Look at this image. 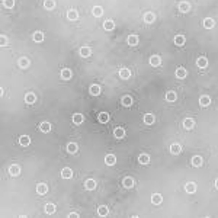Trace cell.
I'll return each instance as SVG.
<instances>
[{"label":"cell","instance_id":"6da1fadb","mask_svg":"<svg viewBox=\"0 0 218 218\" xmlns=\"http://www.w3.org/2000/svg\"><path fill=\"white\" fill-rule=\"evenodd\" d=\"M48 192V185L45 183H38L36 185V193L38 195H45Z\"/></svg>","mask_w":218,"mask_h":218},{"label":"cell","instance_id":"7a4b0ae2","mask_svg":"<svg viewBox=\"0 0 218 218\" xmlns=\"http://www.w3.org/2000/svg\"><path fill=\"white\" fill-rule=\"evenodd\" d=\"M71 176H73V170L70 167H64L61 170V178L63 179H71Z\"/></svg>","mask_w":218,"mask_h":218},{"label":"cell","instance_id":"3957f363","mask_svg":"<svg viewBox=\"0 0 218 218\" xmlns=\"http://www.w3.org/2000/svg\"><path fill=\"white\" fill-rule=\"evenodd\" d=\"M160 63H161L160 55H151V58H150V64L153 65V67H159Z\"/></svg>","mask_w":218,"mask_h":218},{"label":"cell","instance_id":"277c9868","mask_svg":"<svg viewBox=\"0 0 218 218\" xmlns=\"http://www.w3.org/2000/svg\"><path fill=\"white\" fill-rule=\"evenodd\" d=\"M19 144L24 145V147H28V145L31 144V137H29V135H22V137L19 138Z\"/></svg>","mask_w":218,"mask_h":218},{"label":"cell","instance_id":"5b68a950","mask_svg":"<svg viewBox=\"0 0 218 218\" xmlns=\"http://www.w3.org/2000/svg\"><path fill=\"white\" fill-rule=\"evenodd\" d=\"M119 77H121L122 80H128V79L131 77V71H129L128 69H121V70H119Z\"/></svg>","mask_w":218,"mask_h":218},{"label":"cell","instance_id":"8992f818","mask_svg":"<svg viewBox=\"0 0 218 218\" xmlns=\"http://www.w3.org/2000/svg\"><path fill=\"white\" fill-rule=\"evenodd\" d=\"M126 42H128V45L134 47V45H137V44H138V36L137 35H129L126 38Z\"/></svg>","mask_w":218,"mask_h":218},{"label":"cell","instance_id":"52a82bcc","mask_svg":"<svg viewBox=\"0 0 218 218\" xmlns=\"http://www.w3.org/2000/svg\"><path fill=\"white\" fill-rule=\"evenodd\" d=\"M161 201H163V198H161L160 193H154V195L151 196V202H153V205H160Z\"/></svg>","mask_w":218,"mask_h":218},{"label":"cell","instance_id":"ba28073f","mask_svg":"<svg viewBox=\"0 0 218 218\" xmlns=\"http://www.w3.org/2000/svg\"><path fill=\"white\" fill-rule=\"evenodd\" d=\"M71 76H73V73H71L70 69H63V70H61V77H63L64 80H70Z\"/></svg>","mask_w":218,"mask_h":218},{"label":"cell","instance_id":"9c48e42d","mask_svg":"<svg viewBox=\"0 0 218 218\" xmlns=\"http://www.w3.org/2000/svg\"><path fill=\"white\" fill-rule=\"evenodd\" d=\"M105 163H106L108 166H114V164L116 163V157H115L114 154H108V156L105 157Z\"/></svg>","mask_w":218,"mask_h":218},{"label":"cell","instance_id":"30bf717a","mask_svg":"<svg viewBox=\"0 0 218 218\" xmlns=\"http://www.w3.org/2000/svg\"><path fill=\"white\" fill-rule=\"evenodd\" d=\"M84 188H86L87 190H93V189L96 188V182H95L93 179H87V180L84 182Z\"/></svg>","mask_w":218,"mask_h":218},{"label":"cell","instance_id":"8fae6325","mask_svg":"<svg viewBox=\"0 0 218 218\" xmlns=\"http://www.w3.org/2000/svg\"><path fill=\"white\" fill-rule=\"evenodd\" d=\"M103 28H105L106 31H112V29L115 28V22H114L112 19H108V20H105V24H103Z\"/></svg>","mask_w":218,"mask_h":218},{"label":"cell","instance_id":"7c38bea8","mask_svg":"<svg viewBox=\"0 0 218 218\" xmlns=\"http://www.w3.org/2000/svg\"><path fill=\"white\" fill-rule=\"evenodd\" d=\"M154 115H153V114H145L144 115V122L147 124V125H153V124H154Z\"/></svg>","mask_w":218,"mask_h":218},{"label":"cell","instance_id":"4fadbf2b","mask_svg":"<svg viewBox=\"0 0 218 218\" xmlns=\"http://www.w3.org/2000/svg\"><path fill=\"white\" fill-rule=\"evenodd\" d=\"M9 173L12 174V176H19V173H20V167H19L17 164H13V166H10Z\"/></svg>","mask_w":218,"mask_h":218},{"label":"cell","instance_id":"5bb4252c","mask_svg":"<svg viewBox=\"0 0 218 218\" xmlns=\"http://www.w3.org/2000/svg\"><path fill=\"white\" fill-rule=\"evenodd\" d=\"M67 17H69L70 20H77V17H79L77 10H76V9H70V10L67 12Z\"/></svg>","mask_w":218,"mask_h":218},{"label":"cell","instance_id":"9a60e30c","mask_svg":"<svg viewBox=\"0 0 218 218\" xmlns=\"http://www.w3.org/2000/svg\"><path fill=\"white\" fill-rule=\"evenodd\" d=\"M196 64H198V67H201V69H205L207 65H208V60H207L205 57H199L198 60H196Z\"/></svg>","mask_w":218,"mask_h":218},{"label":"cell","instance_id":"2e32d148","mask_svg":"<svg viewBox=\"0 0 218 218\" xmlns=\"http://www.w3.org/2000/svg\"><path fill=\"white\" fill-rule=\"evenodd\" d=\"M114 135H115L116 138H124V137H125V129L121 128V126H118V128L114 131Z\"/></svg>","mask_w":218,"mask_h":218},{"label":"cell","instance_id":"e0dca14e","mask_svg":"<svg viewBox=\"0 0 218 218\" xmlns=\"http://www.w3.org/2000/svg\"><path fill=\"white\" fill-rule=\"evenodd\" d=\"M186 76H188V71H186L183 67H179V69L176 70V77H178V79H185Z\"/></svg>","mask_w":218,"mask_h":218},{"label":"cell","instance_id":"ac0fdd59","mask_svg":"<svg viewBox=\"0 0 218 218\" xmlns=\"http://www.w3.org/2000/svg\"><path fill=\"white\" fill-rule=\"evenodd\" d=\"M209 103H211V98H209V96L205 95V96H201V98H199V105H201V106H208Z\"/></svg>","mask_w":218,"mask_h":218},{"label":"cell","instance_id":"d6986e66","mask_svg":"<svg viewBox=\"0 0 218 218\" xmlns=\"http://www.w3.org/2000/svg\"><path fill=\"white\" fill-rule=\"evenodd\" d=\"M83 115L81 114H74L73 115V124H76V125H80V124H83Z\"/></svg>","mask_w":218,"mask_h":218},{"label":"cell","instance_id":"ffe728a7","mask_svg":"<svg viewBox=\"0 0 218 218\" xmlns=\"http://www.w3.org/2000/svg\"><path fill=\"white\" fill-rule=\"evenodd\" d=\"M185 189H186V192H188V193H195V190H196V185H195L193 182H188V183H186V186H185Z\"/></svg>","mask_w":218,"mask_h":218},{"label":"cell","instance_id":"44dd1931","mask_svg":"<svg viewBox=\"0 0 218 218\" xmlns=\"http://www.w3.org/2000/svg\"><path fill=\"white\" fill-rule=\"evenodd\" d=\"M108 214H109V209H108V207L102 205V207H99V208H98V215H99V217H106Z\"/></svg>","mask_w":218,"mask_h":218},{"label":"cell","instance_id":"7402d4cb","mask_svg":"<svg viewBox=\"0 0 218 218\" xmlns=\"http://www.w3.org/2000/svg\"><path fill=\"white\" fill-rule=\"evenodd\" d=\"M214 25H215V20H214V19H211V17H207V19L204 20V26H205L207 29L214 28Z\"/></svg>","mask_w":218,"mask_h":218},{"label":"cell","instance_id":"603a6c76","mask_svg":"<svg viewBox=\"0 0 218 218\" xmlns=\"http://www.w3.org/2000/svg\"><path fill=\"white\" fill-rule=\"evenodd\" d=\"M180 151H182V147L179 144H172L170 145V153L172 154H179Z\"/></svg>","mask_w":218,"mask_h":218},{"label":"cell","instance_id":"cb8c5ba5","mask_svg":"<svg viewBox=\"0 0 218 218\" xmlns=\"http://www.w3.org/2000/svg\"><path fill=\"white\" fill-rule=\"evenodd\" d=\"M90 54H92V50H90L89 47H81V48H80V55H81V57L86 58V57H89Z\"/></svg>","mask_w":218,"mask_h":218},{"label":"cell","instance_id":"d4e9b609","mask_svg":"<svg viewBox=\"0 0 218 218\" xmlns=\"http://www.w3.org/2000/svg\"><path fill=\"white\" fill-rule=\"evenodd\" d=\"M39 129L42 131V133H48V131L51 129V124L50 122H41V125H39Z\"/></svg>","mask_w":218,"mask_h":218},{"label":"cell","instance_id":"484cf974","mask_svg":"<svg viewBox=\"0 0 218 218\" xmlns=\"http://www.w3.org/2000/svg\"><path fill=\"white\" fill-rule=\"evenodd\" d=\"M154 19H156V16L153 15L151 12H147V13L144 15V20L147 22V24H153V22H154Z\"/></svg>","mask_w":218,"mask_h":218},{"label":"cell","instance_id":"4316f807","mask_svg":"<svg viewBox=\"0 0 218 218\" xmlns=\"http://www.w3.org/2000/svg\"><path fill=\"white\" fill-rule=\"evenodd\" d=\"M90 95H93V96L100 95V87H99L98 84H92V86H90Z\"/></svg>","mask_w":218,"mask_h":218},{"label":"cell","instance_id":"83f0119b","mask_svg":"<svg viewBox=\"0 0 218 218\" xmlns=\"http://www.w3.org/2000/svg\"><path fill=\"white\" fill-rule=\"evenodd\" d=\"M174 44H176L178 47H182L183 44H185V36H183V35H178V36H174Z\"/></svg>","mask_w":218,"mask_h":218},{"label":"cell","instance_id":"f1b7e54d","mask_svg":"<svg viewBox=\"0 0 218 218\" xmlns=\"http://www.w3.org/2000/svg\"><path fill=\"white\" fill-rule=\"evenodd\" d=\"M179 10H180L182 13H186V12H189V10H190V6H189V3H186V2H182V3L179 5Z\"/></svg>","mask_w":218,"mask_h":218},{"label":"cell","instance_id":"f546056e","mask_svg":"<svg viewBox=\"0 0 218 218\" xmlns=\"http://www.w3.org/2000/svg\"><path fill=\"white\" fill-rule=\"evenodd\" d=\"M32 38H34V41H35V42H42V41H44V34H42L41 31H36V32L34 34V36H32Z\"/></svg>","mask_w":218,"mask_h":218},{"label":"cell","instance_id":"4dcf8cb0","mask_svg":"<svg viewBox=\"0 0 218 218\" xmlns=\"http://www.w3.org/2000/svg\"><path fill=\"white\" fill-rule=\"evenodd\" d=\"M45 212L48 215H52L55 212V205L54 204H45Z\"/></svg>","mask_w":218,"mask_h":218},{"label":"cell","instance_id":"1f68e13d","mask_svg":"<svg viewBox=\"0 0 218 218\" xmlns=\"http://www.w3.org/2000/svg\"><path fill=\"white\" fill-rule=\"evenodd\" d=\"M92 13H93V16L99 17V16H102V15H103V9H102L100 6H95V7H93V10H92Z\"/></svg>","mask_w":218,"mask_h":218},{"label":"cell","instance_id":"d6a6232c","mask_svg":"<svg viewBox=\"0 0 218 218\" xmlns=\"http://www.w3.org/2000/svg\"><path fill=\"white\" fill-rule=\"evenodd\" d=\"M35 100H36V96H35L34 93H28V95L25 96V102H26V103H29V105H32Z\"/></svg>","mask_w":218,"mask_h":218},{"label":"cell","instance_id":"836d02e7","mask_svg":"<svg viewBox=\"0 0 218 218\" xmlns=\"http://www.w3.org/2000/svg\"><path fill=\"white\" fill-rule=\"evenodd\" d=\"M99 121H100L102 124H106V122L109 121V114H108V112H100V114H99Z\"/></svg>","mask_w":218,"mask_h":218},{"label":"cell","instance_id":"e575fe53","mask_svg":"<svg viewBox=\"0 0 218 218\" xmlns=\"http://www.w3.org/2000/svg\"><path fill=\"white\" fill-rule=\"evenodd\" d=\"M193 125H195V121H193L192 118H188V119H185V122H183V126H185L186 129L193 128Z\"/></svg>","mask_w":218,"mask_h":218},{"label":"cell","instance_id":"d590c367","mask_svg":"<svg viewBox=\"0 0 218 218\" xmlns=\"http://www.w3.org/2000/svg\"><path fill=\"white\" fill-rule=\"evenodd\" d=\"M138 161H140L141 164H148V163H150V157H148V154H140Z\"/></svg>","mask_w":218,"mask_h":218},{"label":"cell","instance_id":"8d00e7d4","mask_svg":"<svg viewBox=\"0 0 218 218\" xmlns=\"http://www.w3.org/2000/svg\"><path fill=\"white\" fill-rule=\"evenodd\" d=\"M192 164H193L195 167H199V166L202 164V157H201V156H195V157L192 159Z\"/></svg>","mask_w":218,"mask_h":218},{"label":"cell","instance_id":"74e56055","mask_svg":"<svg viewBox=\"0 0 218 218\" xmlns=\"http://www.w3.org/2000/svg\"><path fill=\"white\" fill-rule=\"evenodd\" d=\"M19 65H20L22 69L29 67V60H28V58H25V57H22V58L19 60Z\"/></svg>","mask_w":218,"mask_h":218},{"label":"cell","instance_id":"f35d334b","mask_svg":"<svg viewBox=\"0 0 218 218\" xmlns=\"http://www.w3.org/2000/svg\"><path fill=\"white\" fill-rule=\"evenodd\" d=\"M124 186H125V188H128V189H129V188H133V186H134V180H133V178H125V179H124Z\"/></svg>","mask_w":218,"mask_h":218},{"label":"cell","instance_id":"ab89813d","mask_svg":"<svg viewBox=\"0 0 218 218\" xmlns=\"http://www.w3.org/2000/svg\"><path fill=\"white\" fill-rule=\"evenodd\" d=\"M166 100L167 102H174L176 100V93L174 92H167L166 93Z\"/></svg>","mask_w":218,"mask_h":218},{"label":"cell","instance_id":"60d3db41","mask_svg":"<svg viewBox=\"0 0 218 218\" xmlns=\"http://www.w3.org/2000/svg\"><path fill=\"white\" fill-rule=\"evenodd\" d=\"M122 105L124 106H131L133 105V99H131V96H124L122 98Z\"/></svg>","mask_w":218,"mask_h":218},{"label":"cell","instance_id":"b9f144b4","mask_svg":"<svg viewBox=\"0 0 218 218\" xmlns=\"http://www.w3.org/2000/svg\"><path fill=\"white\" fill-rule=\"evenodd\" d=\"M44 6H45V9H54V6H55V2L54 0H45V2H44Z\"/></svg>","mask_w":218,"mask_h":218},{"label":"cell","instance_id":"7bdbcfd3","mask_svg":"<svg viewBox=\"0 0 218 218\" xmlns=\"http://www.w3.org/2000/svg\"><path fill=\"white\" fill-rule=\"evenodd\" d=\"M3 6L7 9H12L15 6V0H3Z\"/></svg>","mask_w":218,"mask_h":218},{"label":"cell","instance_id":"ee69618b","mask_svg":"<svg viewBox=\"0 0 218 218\" xmlns=\"http://www.w3.org/2000/svg\"><path fill=\"white\" fill-rule=\"evenodd\" d=\"M67 150H69V153H76L77 151V144L76 143H70L67 145Z\"/></svg>","mask_w":218,"mask_h":218},{"label":"cell","instance_id":"f6af8a7d","mask_svg":"<svg viewBox=\"0 0 218 218\" xmlns=\"http://www.w3.org/2000/svg\"><path fill=\"white\" fill-rule=\"evenodd\" d=\"M0 44L5 47V45H7V38L5 36V35H2V38H0Z\"/></svg>","mask_w":218,"mask_h":218},{"label":"cell","instance_id":"bcb514c9","mask_svg":"<svg viewBox=\"0 0 218 218\" xmlns=\"http://www.w3.org/2000/svg\"><path fill=\"white\" fill-rule=\"evenodd\" d=\"M69 217H73V218H77V217H79V214H77V212H71V214H70Z\"/></svg>","mask_w":218,"mask_h":218},{"label":"cell","instance_id":"7dc6e473","mask_svg":"<svg viewBox=\"0 0 218 218\" xmlns=\"http://www.w3.org/2000/svg\"><path fill=\"white\" fill-rule=\"evenodd\" d=\"M215 188H217V189H218V179H217V180H215Z\"/></svg>","mask_w":218,"mask_h":218}]
</instances>
